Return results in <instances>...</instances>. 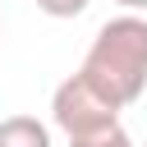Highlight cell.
I'll list each match as a JSON object with an SVG mask.
<instances>
[{
    "instance_id": "7",
    "label": "cell",
    "mask_w": 147,
    "mask_h": 147,
    "mask_svg": "<svg viewBox=\"0 0 147 147\" xmlns=\"http://www.w3.org/2000/svg\"><path fill=\"white\" fill-rule=\"evenodd\" d=\"M142 147H147V142H142Z\"/></svg>"
},
{
    "instance_id": "2",
    "label": "cell",
    "mask_w": 147,
    "mask_h": 147,
    "mask_svg": "<svg viewBox=\"0 0 147 147\" xmlns=\"http://www.w3.org/2000/svg\"><path fill=\"white\" fill-rule=\"evenodd\" d=\"M51 119L69 142H83V138L119 129V106H110L83 74H69L51 96Z\"/></svg>"
},
{
    "instance_id": "1",
    "label": "cell",
    "mask_w": 147,
    "mask_h": 147,
    "mask_svg": "<svg viewBox=\"0 0 147 147\" xmlns=\"http://www.w3.org/2000/svg\"><path fill=\"white\" fill-rule=\"evenodd\" d=\"M78 74L110 101V106H133L147 87V18L142 14H119L106 18L78 64Z\"/></svg>"
},
{
    "instance_id": "3",
    "label": "cell",
    "mask_w": 147,
    "mask_h": 147,
    "mask_svg": "<svg viewBox=\"0 0 147 147\" xmlns=\"http://www.w3.org/2000/svg\"><path fill=\"white\" fill-rule=\"evenodd\" d=\"M0 147H51V129L37 115H9L0 119Z\"/></svg>"
},
{
    "instance_id": "5",
    "label": "cell",
    "mask_w": 147,
    "mask_h": 147,
    "mask_svg": "<svg viewBox=\"0 0 147 147\" xmlns=\"http://www.w3.org/2000/svg\"><path fill=\"white\" fill-rule=\"evenodd\" d=\"M69 147H138L124 129H110V133H96V138H83V142H69Z\"/></svg>"
},
{
    "instance_id": "6",
    "label": "cell",
    "mask_w": 147,
    "mask_h": 147,
    "mask_svg": "<svg viewBox=\"0 0 147 147\" xmlns=\"http://www.w3.org/2000/svg\"><path fill=\"white\" fill-rule=\"evenodd\" d=\"M115 5H124L129 14H142V9H147V0H115Z\"/></svg>"
},
{
    "instance_id": "4",
    "label": "cell",
    "mask_w": 147,
    "mask_h": 147,
    "mask_svg": "<svg viewBox=\"0 0 147 147\" xmlns=\"http://www.w3.org/2000/svg\"><path fill=\"white\" fill-rule=\"evenodd\" d=\"M87 5H92V0H37V9L51 14V18H78Z\"/></svg>"
}]
</instances>
